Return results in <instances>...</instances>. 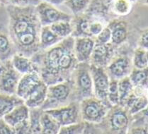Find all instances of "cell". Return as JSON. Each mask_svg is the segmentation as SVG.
<instances>
[{"instance_id":"obj_9","label":"cell","mask_w":148,"mask_h":134,"mask_svg":"<svg viewBox=\"0 0 148 134\" xmlns=\"http://www.w3.org/2000/svg\"><path fill=\"white\" fill-rule=\"evenodd\" d=\"M36 9L42 26H50L59 21H70L72 17L48 1H41L36 6Z\"/></svg>"},{"instance_id":"obj_38","label":"cell","mask_w":148,"mask_h":134,"mask_svg":"<svg viewBox=\"0 0 148 134\" xmlns=\"http://www.w3.org/2000/svg\"><path fill=\"white\" fill-rule=\"evenodd\" d=\"M139 47L147 50L148 47V33L147 30L142 33L139 39Z\"/></svg>"},{"instance_id":"obj_36","label":"cell","mask_w":148,"mask_h":134,"mask_svg":"<svg viewBox=\"0 0 148 134\" xmlns=\"http://www.w3.org/2000/svg\"><path fill=\"white\" fill-rule=\"evenodd\" d=\"M104 24L101 20L93 18L90 25V32L93 37H97L104 28Z\"/></svg>"},{"instance_id":"obj_4","label":"cell","mask_w":148,"mask_h":134,"mask_svg":"<svg viewBox=\"0 0 148 134\" xmlns=\"http://www.w3.org/2000/svg\"><path fill=\"white\" fill-rule=\"evenodd\" d=\"M72 79L73 80L76 101L80 102L86 97L94 96L90 64L89 63H78L74 70Z\"/></svg>"},{"instance_id":"obj_40","label":"cell","mask_w":148,"mask_h":134,"mask_svg":"<svg viewBox=\"0 0 148 134\" xmlns=\"http://www.w3.org/2000/svg\"><path fill=\"white\" fill-rule=\"evenodd\" d=\"M67 0H50V3L53 5H60V4H64Z\"/></svg>"},{"instance_id":"obj_26","label":"cell","mask_w":148,"mask_h":134,"mask_svg":"<svg viewBox=\"0 0 148 134\" xmlns=\"http://www.w3.org/2000/svg\"><path fill=\"white\" fill-rule=\"evenodd\" d=\"M128 76L134 87H143L147 88V68L143 69L133 68Z\"/></svg>"},{"instance_id":"obj_43","label":"cell","mask_w":148,"mask_h":134,"mask_svg":"<svg viewBox=\"0 0 148 134\" xmlns=\"http://www.w3.org/2000/svg\"><path fill=\"white\" fill-rule=\"evenodd\" d=\"M1 61H0V66H1Z\"/></svg>"},{"instance_id":"obj_1","label":"cell","mask_w":148,"mask_h":134,"mask_svg":"<svg viewBox=\"0 0 148 134\" xmlns=\"http://www.w3.org/2000/svg\"><path fill=\"white\" fill-rule=\"evenodd\" d=\"M8 33L16 53L31 58L40 51L42 26L36 6H7Z\"/></svg>"},{"instance_id":"obj_37","label":"cell","mask_w":148,"mask_h":134,"mask_svg":"<svg viewBox=\"0 0 148 134\" xmlns=\"http://www.w3.org/2000/svg\"><path fill=\"white\" fill-rule=\"evenodd\" d=\"M0 134H14V130L4 118H0Z\"/></svg>"},{"instance_id":"obj_27","label":"cell","mask_w":148,"mask_h":134,"mask_svg":"<svg viewBox=\"0 0 148 134\" xmlns=\"http://www.w3.org/2000/svg\"><path fill=\"white\" fill-rule=\"evenodd\" d=\"M42 112L40 107L29 108V133H41L40 116Z\"/></svg>"},{"instance_id":"obj_8","label":"cell","mask_w":148,"mask_h":134,"mask_svg":"<svg viewBox=\"0 0 148 134\" xmlns=\"http://www.w3.org/2000/svg\"><path fill=\"white\" fill-rule=\"evenodd\" d=\"M3 118L12 127L14 134L29 133V107L24 103L16 107Z\"/></svg>"},{"instance_id":"obj_20","label":"cell","mask_w":148,"mask_h":134,"mask_svg":"<svg viewBox=\"0 0 148 134\" xmlns=\"http://www.w3.org/2000/svg\"><path fill=\"white\" fill-rule=\"evenodd\" d=\"M24 103V101L16 95H9L0 93V118L9 114L16 107Z\"/></svg>"},{"instance_id":"obj_17","label":"cell","mask_w":148,"mask_h":134,"mask_svg":"<svg viewBox=\"0 0 148 134\" xmlns=\"http://www.w3.org/2000/svg\"><path fill=\"white\" fill-rule=\"evenodd\" d=\"M107 26L111 30V42L113 45H121L126 40L128 35V26L125 20L119 18L113 19L109 21Z\"/></svg>"},{"instance_id":"obj_28","label":"cell","mask_w":148,"mask_h":134,"mask_svg":"<svg viewBox=\"0 0 148 134\" xmlns=\"http://www.w3.org/2000/svg\"><path fill=\"white\" fill-rule=\"evenodd\" d=\"M132 2L130 0H112L111 12L119 16H124L130 13Z\"/></svg>"},{"instance_id":"obj_25","label":"cell","mask_w":148,"mask_h":134,"mask_svg":"<svg viewBox=\"0 0 148 134\" xmlns=\"http://www.w3.org/2000/svg\"><path fill=\"white\" fill-rule=\"evenodd\" d=\"M42 134H58L60 126L46 112H42L40 116Z\"/></svg>"},{"instance_id":"obj_30","label":"cell","mask_w":148,"mask_h":134,"mask_svg":"<svg viewBox=\"0 0 148 134\" xmlns=\"http://www.w3.org/2000/svg\"><path fill=\"white\" fill-rule=\"evenodd\" d=\"M133 64L136 69H143L147 68V50L140 47L136 49L133 56Z\"/></svg>"},{"instance_id":"obj_22","label":"cell","mask_w":148,"mask_h":134,"mask_svg":"<svg viewBox=\"0 0 148 134\" xmlns=\"http://www.w3.org/2000/svg\"><path fill=\"white\" fill-rule=\"evenodd\" d=\"M48 86L45 82L40 84L24 101V104L29 108L41 107L47 97Z\"/></svg>"},{"instance_id":"obj_41","label":"cell","mask_w":148,"mask_h":134,"mask_svg":"<svg viewBox=\"0 0 148 134\" xmlns=\"http://www.w3.org/2000/svg\"><path fill=\"white\" fill-rule=\"evenodd\" d=\"M132 3H140V4H144V5H147V0H130Z\"/></svg>"},{"instance_id":"obj_31","label":"cell","mask_w":148,"mask_h":134,"mask_svg":"<svg viewBox=\"0 0 148 134\" xmlns=\"http://www.w3.org/2000/svg\"><path fill=\"white\" fill-rule=\"evenodd\" d=\"M90 0H67L65 4L74 15L84 13L89 6Z\"/></svg>"},{"instance_id":"obj_3","label":"cell","mask_w":148,"mask_h":134,"mask_svg":"<svg viewBox=\"0 0 148 134\" xmlns=\"http://www.w3.org/2000/svg\"><path fill=\"white\" fill-rule=\"evenodd\" d=\"M76 101L72 78L48 86L47 97L40 108L42 110H52L67 105Z\"/></svg>"},{"instance_id":"obj_29","label":"cell","mask_w":148,"mask_h":134,"mask_svg":"<svg viewBox=\"0 0 148 134\" xmlns=\"http://www.w3.org/2000/svg\"><path fill=\"white\" fill-rule=\"evenodd\" d=\"M49 26L55 34L62 39L72 35V27L70 21H59Z\"/></svg>"},{"instance_id":"obj_42","label":"cell","mask_w":148,"mask_h":134,"mask_svg":"<svg viewBox=\"0 0 148 134\" xmlns=\"http://www.w3.org/2000/svg\"><path fill=\"white\" fill-rule=\"evenodd\" d=\"M40 1H48V2H50V0H40Z\"/></svg>"},{"instance_id":"obj_21","label":"cell","mask_w":148,"mask_h":134,"mask_svg":"<svg viewBox=\"0 0 148 134\" xmlns=\"http://www.w3.org/2000/svg\"><path fill=\"white\" fill-rule=\"evenodd\" d=\"M16 53L9 33L0 31V61L1 62L11 60Z\"/></svg>"},{"instance_id":"obj_32","label":"cell","mask_w":148,"mask_h":134,"mask_svg":"<svg viewBox=\"0 0 148 134\" xmlns=\"http://www.w3.org/2000/svg\"><path fill=\"white\" fill-rule=\"evenodd\" d=\"M119 80L110 79L109 86H108L107 99L108 102L112 106L119 105Z\"/></svg>"},{"instance_id":"obj_34","label":"cell","mask_w":148,"mask_h":134,"mask_svg":"<svg viewBox=\"0 0 148 134\" xmlns=\"http://www.w3.org/2000/svg\"><path fill=\"white\" fill-rule=\"evenodd\" d=\"M40 0H0V5L7 6H37Z\"/></svg>"},{"instance_id":"obj_13","label":"cell","mask_w":148,"mask_h":134,"mask_svg":"<svg viewBox=\"0 0 148 134\" xmlns=\"http://www.w3.org/2000/svg\"><path fill=\"white\" fill-rule=\"evenodd\" d=\"M132 69L131 61L126 56H121L115 58L110 61L107 66L108 76L113 79L116 80L128 76Z\"/></svg>"},{"instance_id":"obj_12","label":"cell","mask_w":148,"mask_h":134,"mask_svg":"<svg viewBox=\"0 0 148 134\" xmlns=\"http://www.w3.org/2000/svg\"><path fill=\"white\" fill-rule=\"evenodd\" d=\"M113 53V45L112 43H99L95 41L89 61H92V63L91 64L96 67L104 68L111 61Z\"/></svg>"},{"instance_id":"obj_35","label":"cell","mask_w":148,"mask_h":134,"mask_svg":"<svg viewBox=\"0 0 148 134\" xmlns=\"http://www.w3.org/2000/svg\"><path fill=\"white\" fill-rule=\"evenodd\" d=\"M111 40V32L108 26H105L101 33L96 37L95 41L99 43H108Z\"/></svg>"},{"instance_id":"obj_14","label":"cell","mask_w":148,"mask_h":134,"mask_svg":"<svg viewBox=\"0 0 148 134\" xmlns=\"http://www.w3.org/2000/svg\"><path fill=\"white\" fill-rule=\"evenodd\" d=\"M116 107L110 112L108 116L110 128L113 133H125L129 124L127 110L120 105H116Z\"/></svg>"},{"instance_id":"obj_11","label":"cell","mask_w":148,"mask_h":134,"mask_svg":"<svg viewBox=\"0 0 148 134\" xmlns=\"http://www.w3.org/2000/svg\"><path fill=\"white\" fill-rule=\"evenodd\" d=\"M43 82L40 74L38 72L22 75L18 83L16 95L25 101L28 96Z\"/></svg>"},{"instance_id":"obj_24","label":"cell","mask_w":148,"mask_h":134,"mask_svg":"<svg viewBox=\"0 0 148 134\" xmlns=\"http://www.w3.org/2000/svg\"><path fill=\"white\" fill-rule=\"evenodd\" d=\"M119 85V105L124 107L125 102L130 95L133 93L134 86L130 81L129 76L119 79L118 81Z\"/></svg>"},{"instance_id":"obj_5","label":"cell","mask_w":148,"mask_h":134,"mask_svg":"<svg viewBox=\"0 0 148 134\" xmlns=\"http://www.w3.org/2000/svg\"><path fill=\"white\" fill-rule=\"evenodd\" d=\"M112 107L105 103L95 96L86 97L79 102V110L82 120L91 124H99L101 122Z\"/></svg>"},{"instance_id":"obj_18","label":"cell","mask_w":148,"mask_h":134,"mask_svg":"<svg viewBox=\"0 0 148 134\" xmlns=\"http://www.w3.org/2000/svg\"><path fill=\"white\" fill-rule=\"evenodd\" d=\"M112 0H90L85 14L97 19L103 20L111 11Z\"/></svg>"},{"instance_id":"obj_19","label":"cell","mask_w":148,"mask_h":134,"mask_svg":"<svg viewBox=\"0 0 148 134\" xmlns=\"http://www.w3.org/2000/svg\"><path fill=\"white\" fill-rule=\"evenodd\" d=\"M11 61L14 69L21 75L33 73V72L38 73V69L36 64L31 58L27 57L24 55L16 53L12 56Z\"/></svg>"},{"instance_id":"obj_6","label":"cell","mask_w":148,"mask_h":134,"mask_svg":"<svg viewBox=\"0 0 148 134\" xmlns=\"http://www.w3.org/2000/svg\"><path fill=\"white\" fill-rule=\"evenodd\" d=\"M48 113L61 127L75 124L82 121L79 102L74 101L64 106L44 110Z\"/></svg>"},{"instance_id":"obj_33","label":"cell","mask_w":148,"mask_h":134,"mask_svg":"<svg viewBox=\"0 0 148 134\" xmlns=\"http://www.w3.org/2000/svg\"><path fill=\"white\" fill-rule=\"evenodd\" d=\"M86 122L80 121L75 124L61 127L58 134H82L84 133Z\"/></svg>"},{"instance_id":"obj_2","label":"cell","mask_w":148,"mask_h":134,"mask_svg":"<svg viewBox=\"0 0 148 134\" xmlns=\"http://www.w3.org/2000/svg\"><path fill=\"white\" fill-rule=\"evenodd\" d=\"M74 42L75 38L70 35L54 46L40 50L31 58L48 86L72 78L79 63L74 52Z\"/></svg>"},{"instance_id":"obj_23","label":"cell","mask_w":148,"mask_h":134,"mask_svg":"<svg viewBox=\"0 0 148 134\" xmlns=\"http://www.w3.org/2000/svg\"><path fill=\"white\" fill-rule=\"evenodd\" d=\"M62 38L57 35L49 26H42L40 34V50H45L59 43Z\"/></svg>"},{"instance_id":"obj_39","label":"cell","mask_w":148,"mask_h":134,"mask_svg":"<svg viewBox=\"0 0 148 134\" xmlns=\"http://www.w3.org/2000/svg\"><path fill=\"white\" fill-rule=\"evenodd\" d=\"M129 133L132 134H147V127H136L134 128H132L130 129Z\"/></svg>"},{"instance_id":"obj_7","label":"cell","mask_w":148,"mask_h":134,"mask_svg":"<svg viewBox=\"0 0 148 134\" xmlns=\"http://www.w3.org/2000/svg\"><path fill=\"white\" fill-rule=\"evenodd\" d=\"M22 75L13 67L11 60L1 62L0 66V93L16 95Z\"/></svg>"},{"instance_id":"obj_10","label":"cell","mask_w":148,"mask_h":134,"mask_svg":"<svg viewBox=\"0 0 148 134\" xmlns=\"http://www.w3.org/2000/svg\"><path fill=\"white\" fill-rule=\"evenodd\" d=\"M90 72L92 75L94 96L105 103L111 105L107 99L110 79L106 69L103 67H96L93 64H90Z\"/></svg>"},{"instance_id":"obj_15","label":"cell","mask_w":148,"mask_h":134,"mask_svg":"<svg viewBox=\"0 0 148 134\" xmlns=\"http://www.w3.org/2000/svg\"><path fill=\"white\" fill-rule=\"evenodd\" d=\"M94 45L95 39L93 37H75L74 42V52L79 63H89Z\"/></svg>"},{"instance_id":"obj_16","label":"cell","mask_w":148,"mask_h":134,"mask_svg":"<svg viewBox=\"0 0 148 134\" xmlns=\"http://www.w3.org/2000/svg\"><path fill=\"white\" fill-rule=\"evenodd\" d=\"M92 17L86 14L82 13L72 16L70 20L72 27V33L71 36L73 37H93L90 32L91 22Z\"/></svg>"}]
</instances>
